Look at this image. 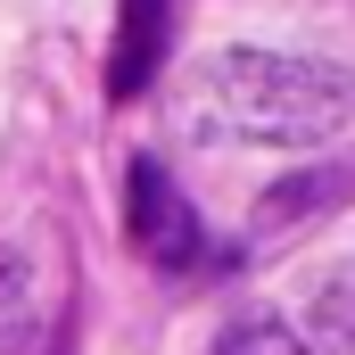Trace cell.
Listing matches in <instances>:
<instances>
[{"instance_id": "obj_2", "label": "cell", "mask_w": 355, "mask_h": 355, "mask_svg": "<svg viewBox=\"0 0 355 355\" xmlns=\"http://www.w3.org/2000/svg\"><path fill=\"white\" fill-rule=\"evenodd\" d=\"M124 223H132V240H141V257L149 265H190L198 257V215H190V198L174 190V174L157 166V157H132V182H124Z\"/></svg>"}, {"instance_id": "obj_4", "label": "cell", "mask_w": 355, "mask_h": 355, "mask_svg": "<svg viewBox=\"0 0 355 355\" xmlns=\"http://www.w3.org/2000/svg\"><path fill=\"white\" fill-rule=\"evenodd\" d=\"M215 355H306V347H297V331H281V322H240Z\"/></svg>"}, {"instance_id": "obj_3", "label": "cell", "mask_w": 355, "mask_h": 355, "mask_svg": "<svg viewBox=\"0 0 355 355\" xmlns=\"http://www.w3.org/2000/svg\"><path fill=\"white\" fill-rule=\"evenodd\" d=\"M157 42H166V0H124V42H116V75H107V83H116V99L149 83Z\"/></svg>"}, {"instance_id": "obj_1", "label": "cell", "mask_w": 355, "mask_h": 355, "mask_svg": "<svg viewBox=\"0 0 355 355\" xmlns=\"http://www.w3.org/2000/svg\"><path fill=\"white\" fill-rule=\"evenodd\" d=\"M198 83H207L215 124H232L240 141H281V149H306V141H331V132L347 124V83H339L331 67H306V58L223 50Z\"/></svg>"}]
</instances>
